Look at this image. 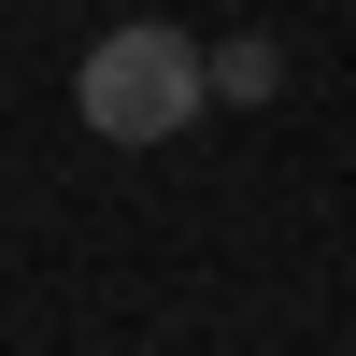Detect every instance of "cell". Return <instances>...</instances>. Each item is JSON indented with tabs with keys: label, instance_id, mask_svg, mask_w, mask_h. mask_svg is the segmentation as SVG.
Masks as SVG:
<instances>
[{
	"label": "cell",
	"instance_id": "obj_1",
	"mask_svg": "<svg viewBox=\"0 0 356 356\" xmlns=\"http://www.w3.org/2000/svg\"><path fill=\"white\" fill-rule=\"evenodd\" d=\"M200 100H214V57H200L186 29H157V15L100 29V43H86V72H72V114H86L100 143H171Z\"/></svg>",
	"mask_w": 356,
	"mask_h": 356
},
{
	"label": "cell",
	"instance_id": "obj_2",
	"mask_svg": "<svg viewBox=\"0 0 356 356\" xmlns=\"http://www.w3.org/2000/svg\"><path fill=\"white\" fill-rule=\"evenodd\" d=\"M271 86H285V57L257 43V29H243V43H214V100H271Z\"/></svg>",
	"mask_w": 356,
	"mask_h": 356
}]
</instances>
